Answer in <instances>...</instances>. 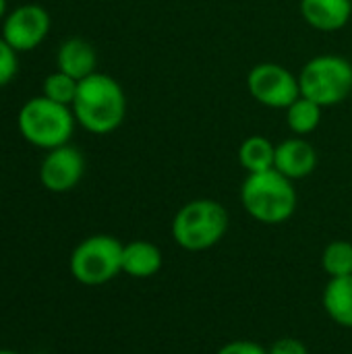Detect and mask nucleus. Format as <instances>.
I'll use <instances>...</instances> for the list:
<instances>
[{"instance_id": "obj_1", "label": "nucleus", "mask_w": 352, "mask_h": 354, "mask_svg": "<svg viewBox=\"0 0 352 354\" xmlns=\"http://www.w3.org/2000/svg\"><path fill=\"white\" fill-rule=\"evenodd\" d=\"M71 108L77 124L85 131L93 135H108L114 133L127 116V95L114 77L95 71L79 81Z\"/></svg>"}, {"instance_id": "obj_2", "label": "nucleus", "mask_w": 352, "mask_h": 354, "mask_svg": "<svg viewBox=\"0 0 352 354\" xmlns=\"http://www.w3.org/2000/svg\"><path fill=\"white\" fill-rule=\"evenodd\" d=\"M241 203L245 212L261 224H284L297 212V189L290 178L276 168L247 174L241 187Z\"/></svg>"}, {"instance_id": "obj_3", "label": "nucleus", "mask_w": 352, "mask_h": 354, "mask_svg": "<svg viewBox=\"0 0 352 354\" xmlns=\"http://www.w3.org/2000/svg\"><path fill=\"white\" fill-rule=\"evenodd\" d=\"M228 212L216 199H193L185 203L172 218L174 243L191 253L216 247L228 230Z\"/></svg>"}, {"instance_id": "obj_4", "label": "nucleus", "mask_w": 352, "mask_h": 354, "mask_svg": "<svg viewBox=\"0 0 352 354\" xmlns=\"http://www.w3.org/2000/svg\"><path fill=\"white\" fill-rule=\"evenodd\" d=\"M75 124L77 120L73 108L56 104L46 95L27 100L17 114V127L21 137L27 143L48 151L66 145L73 137Z\"/></svg>"}, {"instance_id": "obj_5", "label": "nucleus", "mask_w": 352, "mask_h": 354, "mask_svg": "<svg viewBox=\"0 0 352 354\" xmlns=\"http://www.w3.org/2000/svg\"><path fill=\"white\" fill-rule=\"evenodd\" d=\"M301 95L322 108L338 106L352 93V62L338 54H319L305 62L299 73Z\"/></svg>"}, {"instance_id": "obj_6", "label": "nucleus", "mask_w": 352, "mask_h": 354, "mask_svg": "<svg viewBox=\"0 0 352 354\" xmlns=\"http://www.w3.org/2000/svg\"><path fill=\"white\" fill-rule=\"evenodd\" d=\"M122 243L110 234L83 239L71 253V276L83 286H102L122 274Z\"/></svg>"}, {"instance_id": "obj_7", "label": "nucleus", "mask_w": 352, "mask_h": 354, "mask_svg": "<svg viewBox=\"0 0 352 354\" xmlns=\"http://www.w3.org/2000/svg\"><path fill=\"white\" fill-rule=\"evenodd\" d=\"M247 89L251 97L272 110H286L299 95V75H293L278 62H259L247 75Z\"/></svg>"}, {"instance_id": "obj_8", "label": "nucleus", "mask_w": 352, "mask_h": 354, "mask_svg": "<svg viewBox=\"0 0 352 354\" xmlns=\"http://www.w3.org/2000/svg\"><path fill=\"white\" fill-rule=\"evenodd\" d=\"M50 31V15L39 4H23L2 21V37L17 52L35 50Z\"/></svg>"}, {"instance_id": "obj_9", "label": "nucleus", "mask_w": 352, "mask_h": 354, "mask_svg": "<svg viewBox=\"0 0 352 354\" xmlns=\"http://www.w3.org/2000/svg\"><path fill=\"white\" fill-rule=\"evenodd\" d=\"M85 174V158L75 145L50 149L39 164V183L50 193H66L75 189Z\"/></svg>"}, {"instance_id": "obj_10", "label": "nucleus", "mask_w": 352, "mask_h": 354, "mask_svg": "<svg viewBox=\"0 0 352 354\" xmlns=\"http://www.w3.org/2000/svg\"><path fill=\"white\" fill-rule=\"evenodd\" d=\"M317 162H319L317 149L305 137L295 135L276 145L274 168L286 178H290L293 183L311 176L317 168Z\"/></svg>"}, {"instance_id": "obj_11", "label": "nucleus", "mask_w": 352, "mask_h": 354, "mask_svg": "<svg viewBox=\"0 0 352 354\" xmlns=\"http://www.w3.org/2000/svg\"><path fill=\"white\" fill-rule=\"evenodd\" d=\"M301 17L317 31H340L352 19V0H301Z\"/></svg>"}, {"instance_id": "obj_12", "label": "nucleus", "mask_w": 352, "mask_h": 354, "mask_svg": "<svg viewBox=\"0 0 352 354\" xmlns=\"http://www.w3.org/2000/svg\"><path fill=\"white\" fill-rule=\"evenodd\" d=\"M56 71H62L71 75L77 81H83L85 77L95 73L98 66V54L95 48L83 39V37H68L56 54Z\"/></svg>"}, {"instance_id": "obj_13", "label": "nucleus", "mask_w": 352, "mask_h": 354, "mask_svg": "<svg viewBox=\"0 0 352 354\" xmlns=\"http://www.w3.org/2000/svg\"><path fill=\"white\" fill-rule=\"evenodd\" d=\"M164 266L162 251L149 241H131L122 247V274L147 280L156 276Z\"/></svg>"}, {"instance_id": "obj_14", "label": "nucleus", "mask_w": 352, "mask_h": 354, "mask_svg": "<svg viewBox=\"0 0 352 354\" xmlns=\"http://www.w3.org/2000/svg\"><path fill=\"white\" fill-rule=\"evenodd\" d=\"M324 309L334 324L352 330V276L330 278L324 290Z\"/></svg>"}, {"instance_id": "obj_15", "label": "nucleus", "mask_w": 352, "mask_h": 354, "mask_svg": "<svg viewBox=\"0 0 352 354\" xmlns=\"http://www.w3.org/2000/svg\"><path fill=\"white\" fill-rule=\"evenodd\" d=\"M239 162L247 174L272 170L276 162V145L263 135H251L239 147Z\"/></svg>"}, {"instance_id": "obj_16", "label": "nucleus", "mask_w": 352, "mask_h": 354, "mask_svg": "<svg viewBox=\"0 0 352 354\" xmlns=\"http://www.w3.org/2000/svg\"><path fill=\"white\" fill-rule=\"evenodd\" d=\"M322 112L324 108L315 102H311L305 95H299L288 108H286V124L288 129L299 135V137H307L311 135L319 122H322Z\"/></svg>"}, {"instance_id": "obj_17", "label": "nucleus", "mask_w": 352, "mask_h": 354, "mask_svg": "<svg viewBox=\"0 0 352 354\" xmlns=\"http://www.w3.org/2000/svg\"><path fill=\"white\" fill-rule=\"evenodd\" d=\"M324 272L330 278H344L352 276V243L349 241H334L324 249L322 255Z\"/></svg>"}, {"instance_id": "obj_18", "label": "nucleus", "mask_w": 352, "mask_h": 354, "mask_svg": "<svg viewBox=\"0 0 352 354\" xmlns=\"http://www.w3.org/2000/svg\"><path fill=\"white\" fill-rule=\"evenodd\" d=\"M77 89H79V81L77 79H73L71 75H66L62 71H56V73H52V75H48L44 79V85H41L44 93L41 95H46L48 100H52L56 104L73 106Z\"/></svg>"}, {"instance_id": "obj_19", "label": "nucleus", "mask_w": 352, "mask_h": 354, "mask_svg": "<svg viewBox=\"0 0 352 354\" xmlns=\"http://www.w3.org/2000/svg\"><path fill=\"white\" fill-rule=\"evenodd\" d=\"M17 50H12L8 46V41L0 35V87L8 85L19 68V60H17Z\"/></svg>"}, {"instance_id": "obj_20", "label": "nucleus", "mask_w": 352, "mask_h": 354, "mask_svg": "<svg viewBox=\"0 0 352 354\" xmlns=\"http://www.w3.org/2000/svg\"><path fill=\"white\" fill-rule=\"evenodd\" d=\"M216 354H268V351L253 340H232L224 344Z\"/></svg>"}, {"instance_id": "obj_21", "label": "nucleus", "mask_w": 352, "mask_h": 354, "mask_svg": "<svg viewBox=\"0 0 352 354\" xmlns=\"http://www.w3.org/2000/svg\"><path fill=\"white\" fill-rule=\"evenodd\" d=\"M268 354H309V351L297 338H280L270 346Z\"/></svg>"}, {"instance_id": "obj_22", "label": "nucleus", "mask_w": 352, "mask_h": 354, "mask_svg": "<svg viewBox=\"0 0 352 354\" xmlns=\"http://www.w3.org/2000/svg\"><path fill=\"white\" fill-rule=\"evenodd\" d=\"M6 17V0H0V19Z\"/></svg>"}, {"instance_id": "obj_23", "label": "nucleus", "mask_w": 352, "mask_h": 354, "mask_svg": "<svg viewBox=\"0 0 352 354\" xmlns=\"http://www.w3.org/2000/svg\"><path fill=\"white\" fill-rule=\"evenodd\" d=\"M0 354H19V353H15V351H8V348H0Z\"/></svg>"}]
</instances>
